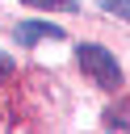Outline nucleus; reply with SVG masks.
<instances>
[{"mask_svg":"<svg viewBox=\"0 0 130 134\" xmlns=\"http://www.w3.org/2000/svg\"><path fill=\"white\" fill-rule=\"evenodd\" d=\"M21 4H29V8H59V13L75 8V0H21Z\"/></svg>","mask_w":130,"mask_h":134,"instance_id":"3","label":"nucleus"},{"mask_svg":"<svg viewBox=\"0 0 130 134\" xmlns=\"http://www.w3.org/2000/svg\"><path fill=\"white\" fill-rule=\"evenodd\" d=\"M101 8L113 13V17H122V21H130V0H101Z\"/></svg>","mask_w":130,"mask_h":134,"instance_id":"4","label":"nucleus"},{"mask_svg":"<svg viewBox=\"0 0 130 134\" xmlns=\"http://www.w3.org/2000/svg\"><path fill=\"white\" fill-rule=\"evenodd\" d=\"M67 34L59 29V25H50V21H21L17 29H13V42H21V46H38V42H63Z\"/></svg>","mask_w":130,"mask_h":134,"instance_id":"2","label":"nucleus"},{"mask_svg":"<svg viewBox=\"0 0 130 134\" xmlns=\"http://www.w3.org/2000/svg\"><path fill=\"white\" fill-rule=\"evenodd\" d=\"M8 75H13V59H8V54H4V50H0V84H4V80H8Z\"/></svg>","mask_w":130,"mask_h":134,"instance_id":"6","label":"nucleus"},{"mask_svg":"<svg viewBox=\"0 0 130 134\" xmlns=\"http://www.w3.org/2000/svg\"><path fill=\"white\" fill-rule=\"evenodd\" d=\"M75 63H80V71H84L92 84H101V88H109V92L122 88V67H117V59H113L105 46L80 42V46H75Z\"/></svg>","mask_w":130,"mask_h":134,"instance_id":"1","label":"nucleus"},{"mask_svg":"<svg viewBox=\"0 0 130 134\" xmlns=\"http://www.w3.org/2000/svg\"><path fill=\"white\" fill-rule=\"evenodd\" d=\"M105 126H130V105H117V113H105Z\"/></svg>","mask_w":130,"mask_h":134,"instance_id":"5","label":"nucleus"}]
</instances>
